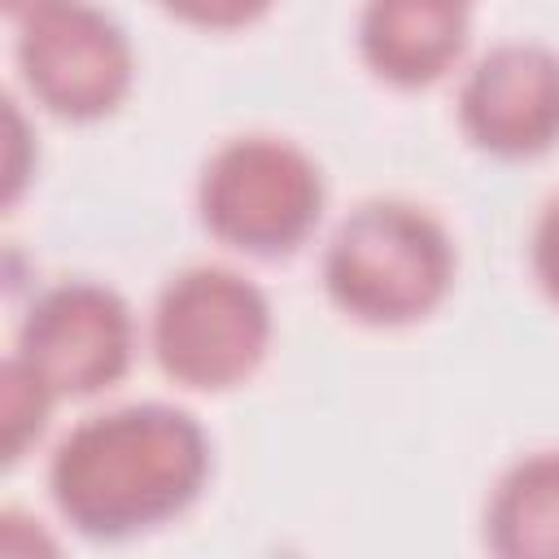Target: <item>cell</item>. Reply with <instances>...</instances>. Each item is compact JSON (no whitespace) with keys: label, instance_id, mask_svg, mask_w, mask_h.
<instances>
[{"label":"cell","instance_id":"obj_1","mask_svg":"<svg viewBox=\"0 0 559 559\" xmlns=\"http://www.w3.org/2000/svg\"><path fill=\"white\" fill-rule=\"evenodd\" d=\"M210 480V432L170 402H131L74 424L48 463L61 520L92 542H127L183 515Z\"/></svg>","mask_w":559,"mask_h":559},{"label":"cell","instance_id":"obj_2","mask_svg":"<svg viewBox=\"0 0 559 559\" xmlns=\"http://www.w3.org/2000/svg\"><path fill=\"white\" fill-rule=\"evenodd\" d=\"M454 284V240L424 205L376 197L354 205L323 245V288L367 328H406L432 314Z\"/></svg>","mask_w":559,"mask_h":559},{"label":"cell","instance_id":"obj_3","mask_svg":"<svg viewBox=\"0 0 559 559\" xmlns=\"http://www.w3.org/2000/svg\"><path fill=\"white\" fill-rule=\"evenodd\" d=\"M319 162L280 135L223 140L197 179V214L214 240L249 258H284L323 214Z\"/></svg>","mask_w":559,"mask_h":559},{"label":"cell","instance_id":"obj_4","mask_svg":"<svg viewBox=\"0 0 559 559\" xmlns=\"http://www.w3.org/2000/svg\"><path fill=\"white\" fill-rule=\"evenodd\" d=\"M271 301L231 266H188L153 301L148 345L157 367L183 389L245 384L271 349Z\"/></svg>","mask_w":559,"mask_h":559},{"label":"cell","instance_id":"obj_5","mask_svg":"<svg viewBox=\"0 0 559 559\" xmlns=\"http://www.w3.org/2000/svg\"><path fill=\"white\" fill-rule=\"evenodd\" d=\"M17 26V70L35 105L66 122H96L127 100L135 52L109 13L57 0Z\"/></svg>","mask_w":559,"mask_h":559},{"label":"cell","instance_id":"obj_6","mask_svg":"<svg viewBox=\"0 0 559 559\" xmlns=\"http://www.w3.org/2000/svg\"><path fill=\"white\" fill-rule=\"evenodd\" d=\"M13 354L52 389V397H92L118 384L135 354L131 306L96 280H66L44 288L22 328Z\"/></svg>","mask_w":559,"mask_h":559},{"label":"cell","instance_id":"obj_7","mask_svg":"<svg viewBox=\"0 0 559 559\" xmlns=\"http://www.w3.org/2000/svg\"><path fill=\"white\" fill-rule=\"evenodd\" d=\"M463 135L493 157L520 162L559 144V52L511 39L489 48L459 87Z\"/></svg>","mask_w":559,"mask_h":559},{"label":"cell","instance_id":"obj_8","mask_svg":"<svg viewBox=\"0 0 559 559\" xmlns=\"http://www.w3.org/2000/svg\"><path fill=\"white\" fill-rule=\"evenodd\" d=\"M472 0H367L358 52L393 87H428L454 70L467 48Z\"/></svg>","mask_w":559,"mask_h":559},{"label":"cell","instance_id":"obj_9","mask_svg":"<svg viewBox=\"0 0 559 559\" xmlns=\"http://www.w3.org/2000/svg\"><path fill=\"white\" fill-rule=\"evenodd\" d=\"M485 542L502 559H559V450H533L502 472Z\"/></svg>","mask_w":559,"mask_h":559},{"label":"cell","instance_id":"obj_10","mask_svg":"<svg viewBox=\"0 0 559 559\" xmlns=\"http://www.w3.org/2000/svg\"><path fill=\"white\" fill-rule=\"evenodd\" d=\"M0 424H4V463H17L44 432L48 411H52V389L17 358L9 354L0 367Z\"/></svg>","mask_w":559,"mask_h":559},{"label":"cell","instance_id":"obj_11","mask_svg":"<svg viewBox=\"0 0 559 559\" xmlns=\"http://www.w3.org/2000/svg\"><path fill=\"white\" fill-rule=\"evenodd\" d=\"M157 4L201 31H240L258 22L275 0H157Z\"/></svg>","mask_w":559,"mask_h":559},{"label":"cell","instance_id":"obj_12","mask_svg":"<svg viewBox=\"0 0 559 559\" xmlns=\"http://www.w3.org/2000/svg\"><path fill=\"white\" fill-rule=\"evenodd\" d=\"M528 262H533L537 288L559 306V197H550L546 210L537 214L533 245H528Z\"/></svg>","mask_w":559,"mask_h":559},{"label":"cell","instance_id":"obj_13","mask_svg":"<svg viewBox=\"0 0 559 559\" xmlns=\"http://www.w3.org/2000/svg\"><path fill=\"white\" fill-rule=\"evenodd\" d=\"M0 4H4L9 17L22 22V17H31V13H39V9H48V4H57V0H0Z\"/></svg>","mask_w":559,"mask_h":559}]
</instances>
